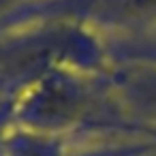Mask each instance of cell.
<instances>
[{"label": "cell", "mask_w": 156, "mask_h": 156, "mask_svg": "<svg viewBox=\"0 0 156 156\" xmlns=\"http://www.w3.org/2000/svg\"><path fill=\"white\" fill-rule=\"evenodd\" d=\"M113 83L128 105L156 120V64L124 62L113 73Z\"/></svg>", "instance_id": "1"}, {"label": "cell", "mask_w": 156, "mask_h": 156, "mask_svg": "<svg viewBox=\"0 0 156 156\" xmlns=\"http://www.w3.org/2000/svg\"><path fill=\"white\" fill-rule=\"evenodd\" d=\"M92 13L109 26L156 24V0H92Z\"/></svg>", "instance_id": "2"}, {"label": "cell", "mask_w": 156, "mask_h": 156, "mask_svg": "<svg viewBox=\"0 0 156 156\" xmlns=\"http://www.w3.org/2000/svg\"><path fill=\"white\" fill-rule=\"evenodd\" d=\"M124 62H152L156 64V41H141L126 45Z\"/></svg>", "instance_id": "3"}]
</instances>
